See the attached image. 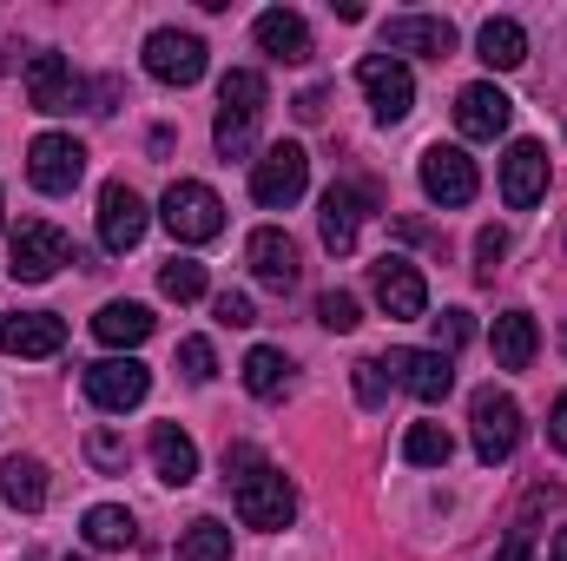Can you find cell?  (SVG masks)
I'll return each mask as SVG.
<instances>
[{"instance_id": "obj_1", "label": "cell", "mask_w": 567, "mask_h": 561, "mask_svg": "<svg viewBox=\"0 0 567 561\" xmlns=\"http://www.w3.org/2000/svg\"><path fill=\"white\" fill-rule=\"evenodd\" d=\"M258 120H265V73L258 67H231L218 80V126H212L218 152L225 159H245L258 145Z\"/></svg>"}, {"instance_id": "obj_2", "label": "cell", "mask_w": 567, "mask_h": 561, "mask_svg": "<svg viewBox=\"0 0 567 561\" xmlns=\"http://www.w3.org/2000/svg\"><path fill=\"white\" fill-rule=\"evenodd\" d=\"M158 218H165V232L178 245H212L225 232V198L212 185H198V178H172V192L158 198Z\"/></svg>"}, {"instance_id": "obj_3", "label": "cell", "mask_w": 567, "mask_h": 561, "mask_svg": "<svg viewBox=\"0 0 567 561\" xmlns=\"http://www.w3.org/2000/svg\"><path fill=\"white\" fill-rule=\"evenodd\" d=\"M231 502H238L245 529H290V516H297V489L271 462H251L245 476H231Z\"/></svg>"}, {"instance_id": "obj_4", "label": "cell", "mask_w": 567, "mask_h": 561, "mask_svg": "<svg viewBox=\"0 0 567 561\" xmlns=\"http://www.w3.org/2000/svg\"><path fill=\"white\" fill-rule=\"evenodd\" d=\"M60 265H80V252H73V238L53 225V218H20V232H13V258H7V272L20 284H47Z\"/></svg>"}, {"instance_id": "obj_5", "label": "cell", "mask_w": 567, "mask_h": 561, "mask_svg": "<svg viewBox=\"0 0 567 561\" xmlns=\"http://www.w3.org/2000/svg\"><path fill=\"white\" fill-rule=\"evenodd\" d=\"M468 429H475V456L495 469V462H508V456L522 449V404H515L508 390H475Z\"/></svg>"}, {"instance_id": "obj_6", "label": "cell", "mask_w": 567, "mask_h": 561, "mask_svg": "<svg viewBox=\"0 0 567 561\" xmlns=\"http://www.w3.org/2000/svg\"><path fill=\"white\" fill-rule=\"evenodd\" d=\"M86 404L93 410H106V417H126V410H140L145 390H152V370H145L140 357H100V364H86Z\"/></svg>"}, {"instance_id": "obj_7", "label": "cell", "mask_w": 567, "mask_h": 561, "mask_svg": "<svg viewBox=\"0 0 567 561\" xmlns=\"http://www.w3.org/2000/svg\"><path fill=\"white\" fill-rule=\"evenodd\" d=\"M303 185H310V152L303 145H271L258 165H251V198L265 205V212H290L297 198H303Z\"/></svg>"}, {"instance_id": "obj_8", "label": "cell", "mask_w": 567, "mask_h": 561, "mask_svg": "<svg viewBox=\"0 0 567 561\" xmlns=\"http://www.w3.org/2000/svg\"><path fill=\"white\" fill-rule=\"evenodd\" d=\"M27 178H33V192L66 198L86 178V145L73 140V133H40V140L27 145Z\"/></svg>"}, {"instance_id": "obj_9", "label": "cell", "mask_w": 567, "mask_h": 561, "mask_svg": "<svg viewBox=\"0 0 567 561\" xmlns=\"http://www.w3.org/2000/svg\"><path fill=\"white\" fill-rule=\"evenodd\" d=\"M357 86H363V100H370V113H377L383 126L410 120V106H416V80H410V67L390 60V53H363Z\"/></svg>"}, {"instance_id": "obj_10", "label": "cell", "mask_w": 567, "mask_h": 561, "mask_svg": "<svg viewBox=\"0 0 567 561\" xmlns=\"http://www.w3.org/2000/svg\"><path fill=\"white\" fill-rule=\"evenodd\" d=\"M145 73L158 86H198L205 80V40L185 33V27H158L145 40Z\"/></svg>"}, {"instance_id": "obj_11", "label": "cell", "mask_w": 567, "mask_h": 561, "mask_svg": "<svg viewBox=\"0 0 567 561\" xmlns=\"http://www.w3.org/2000/svg\"><path fill=\"white\" fill-rule=\"evenodd\" d=\"M423 192L442 205V212H462L475 192H482V172L462 145H429L423 152Z\"/></svg>"}, {"instance_id": "obj_12", "label": "cell", "mask_w": 567, "mask_h": 561, "mask_svg": "<svg viewBox=\"0 0 567 561\" xmlns=\"http://www.w3.org/2000/svg\"><path fill=\"white\" fill-rule=\"evenodd\" d=\"M383 370H390V384L410 390L416 404H442V397L455 390V364H449L442 350H390Z\"/></svg>"}, {"instance_id": "obj_13", "label": "cell", "mask_w": 567, "mask_h": 561, "mask_svg": "<svg viewBox=\"0 0 567 561\" xmlns=\"http://www.w3.org/2000/svg\"><path fill=\"white\" fill-rule=\"evenodd\" d=\"M508 120H515V100H508L495 80H475V86L455 93V133H462V140H502Z\"/></svg>"}, {"instance_id": "obj_14", "label": "cell", "mask_w": 567, "mask_h": 561, "mask_svg": "<svg viewBox=\"0 0 567 561\" xmlns=\"http://www.w3.org/2000/svg\"><path fill=\"white\" fill-rule=\"evenodd\" d=\"M370 290H377V304H383V317H423L429 310V284H423V265H410V258H377L370 265Z\"/></svg>"}, {"instance_id": "obj_15", "label": "cell", "mask_w": 567, "mask_h": 561, "mask_svg": "<svg viewBox=\"0 0 567 561\" xmlns=\"http://www.w3.org/2000/svg\"><path fill=\"white\" fill-rule=\"evenodd\" d=\"M383 53H416V60H449L455 53V27L435 20V13H396L383 20Z\"/></svg>"}, {"instance_id": "obj_16", "label": "cell", "mask_w": 567, "mask_h": 561, "mask_svg": "<svg viewBox=\"0 0 567 561\" xmlns=\"http://www.w3.org/2000/svg\"><path fill=\"white\" fill-rule=\"evenodd\" d=\"M542 192H548V145L542 140H515L508 145V159H502V198H508V212L542 205Z\"/></svg>"}, {"instance_id": "obj_17", "label": "cell", "mask_w": 567, "mask_h": 561, "mask_svg": "<svg viewBox=\"0 0 567 561\" xmlns=\"http://www.w3.org/2000/svg\"><path fill=\"white\" fill-rule=\"evenodd\" d=\"M27 100H33V113H73L86 100V86L60 53H33L27 60Z\"/></svg>"}, {"instance_id": "obj_18", "label": "cell", "mask_w": 567, "mask_h": 561, "mask_svg": "<svg viewBox=\"0 0 567 561\" xmlns=\"http://www.w3.org/2000/svg\"><path fill=\"white\" fill-rule=\"evenodd\" d=\"M145 225H152V218H145V198L126 178H113V185L100 192V245H106V252H133L145 238Z\"/></svg>"}, {"instance_id": "obj_19", "label": "cell", "mask_w": 567, "mask_h": 561, "mask_svg": "<svg viewBox=\"0 0 567 561\" xmlns=\"http://www.w3.org/2000/svg\"><path fill=\"white\" fill-rule=\"evenodd\" d=\"M363 218H370V192H357V185H330V192H323L317 225H323V245H330L337 258H350V252H357Z\"/></svg>"}, {"instance_id": "obj_20", "label": "cell", "mask_w": 567, "mask_h": 561, "mask_svg": "<svg viewBox=\"0 0 567 561\" xmlns=\"http://www.w3.org/2000/svg\"><path fill=\"white\" fill-rule=\"evenodd\" d=\"M66 344V317H53V310H13V317H0V350L7 357H53Z\"/></svg>"}, {"instance_id": "obj_21", "label": "cell", "mask_w": 567, "mask_h": 561, "mask_svg": "<svg viewBox=\"0 0 567 561\" xmlns=\"http://www.w3.org/2000/svg\"><path fill=\"white\" fill-rule=\"evenodd\" d=\"M245 258H251L258 284H271V290H297V278H303L297 245H290V232H278V225H258L251 245H245Z\"/></svg>"}, {"instance_id": "obj_22", "label": "cell", "mask_w": 567, "mask_h": 561, "mask_svg": "<svg viewBox=\"0 0 567 561\" xmlns=\"http://www.w3.org/2000/svg\"><path fill=\"white\" fill-rule=\"evenodd\" d=\"M258 47L284 60V67H303L310 60V27H303V13H290V7H271V13H258Z\"/></svg>"}, {"instance_id": "obj_23", "label": "cell", "mask_w": 567, "mask_h": 561, "mask_svg": "<svg viewBox=\"0 0 567 561\" xmlns=\"http://www.w3.org/2000/svg\"><path fill=\"white\" fill-rule=\"evenodd\" d=\"M488 350H495V364H502V370H528V364H535V350H542L535 317H528V310H502V317H495V330H488Z\"/></svg>"}, {"instance_id": "obj_24", "label": "cell", "mask_w": 567, "mask_h": 561, "mask_svg": "<svg viewBox=\"0 0 567 561\" xmlns=\"http://www.w3.org/2000/svg\"><path fill=\"white\" fill-rule=\"evenodd\" d=\"M152 469H158V482H172V489L198 482V442H192L178 422H158V429H152Z\"/></svg>"}, {"instance_id": "obj_25", "label": "cell", "mask_w": 567, "mask_h": 561, "mask_svg": "<svg viewBox=\"0 0 567 561\" xmlns=\"http://www.w3.org/2000/svg\"><path fill=\"white\" fill-rule=\"evenodd\" d=\"M475 53H482L488 73H515V67L528 60V33H522V20H482Z\"/></svg>"}, {"instance_id": "obj_26", "label": "cell", "mask_w": 567, "mask_h": 561, "mask_svg": "<svg viewBox=\"0 0 567 561\" xmlns=\"http://www.w3.org/2000/svg\"><path fill=\"white\" fill-rule=\"evenodd\" d=\"M93 337H100L106 350H140L145 337H152V310H145V304H100Z\"/></svg>"}, {"instance_id": "obj_27", "label": "cell", "mask_w": 567, "mask_h": 561, "mask_svg": "<svg viewBox=\"0 0 567 561\" xmlns=\"http://www.w3.org/2000/svg\"><path fill=\"white\" fill-rule=\"evenodd\" d=\"M0 496H7L13 509H27V516L47 509V469H40L33 456H7V462H0Z\"/></svg>"}, {"instance_id": "obj_28", "label": "cell", "mask_w": 567, "mask_h": 561, "mask_svg": "<svg viewBox=\"0 0 567 561\" xmlns=\"http://www.w3.org/2000/svg\"><path fill=\"white\" fill-rule=\"evenodd\" d=\"M80 536H86V549H100V555H113V549H133V516L120 509V502H100V509H86L80 516Z\"/></svg>"}, {"instance_id": "obj_29", "label": "cell", "mask_w": 567, "mask_h": 561, "mask_svg": "<svg viewBox=\"0 0 567 561\" xmlns=\"http://www.w3.org/2000/svg\"><path fill=\"white\" fill-rule=\"evenodd\" d=\"M245 390H251V397H265V404H278L284 390H290V357L271 350V344H258V350L245 357Z\"/></svg>"}, {"instance_id": "obj_30", "label": "cell", "mask_w": 567, "mask_h": 561, "mask_svg": "<svg viewBox=\"0 0 567 561\" xmlns=\"http://www.w3.org/2000/svg\"><path fill=\"white\" fill-rule=\"evenodd\" d=\"M178 561H231V529L218 516H198L185 536H178Z\"/></svg>"}, {"instance_id": "obj_31", "label": "cell", "mask_w": 567, "mask_h": 561, "mask_svg": "<svg viewBox=\"0 0 567 561\" xmlns=\"http://www.w3.org/2000/svg\"><path fill=\"white\" fill-rule=\"evenodd\" d=\"M455 456V436L442 429V422H416L410 436H403V462H416V469H442Z\"/></svg>"}, {"instance_id": "obj_32", "label": "cell", "mask_w": 567, "mask_h": 561, "mask_svg": "<svg viewBox=\"0 0 567 561\" xmlns=\"http://www.w3.org/2000/svg\"><path fill=\"white\" fill-rule=\"evenodd\" d=\"M158 290H165L172 304H192V297H205V265H198V258H172V265L158 272Z\"/></svg>"}, {"instance_id": "obj_33", "label": "cell", "mask_w": 567, "mask_h": 561, "mask_svg": "<svg viewBox=\"0 0 567 561\" xmlns=\"http://www.w3.org/2000/svg\"><path fill=\"white\" fill-rule=\"evenodd\" d=\"M350 384H357V404H363V410H383V404H390V390H396V384H390V370H383V357H363V364L350 370Z\"/></svg>"}, {"instance_id": "obj_34", "label": "cell", "mask_w": 567, "mask_h": 561, "mask_svg": "<svg viewBox=\"0 0 567 561\" xmlns=\"http://www.w3.org/2000/svg\"><path fill=\"white\" fill-rule=\"evenodd\" d=\"M86 462H93L100 476H126L133 449H126V436H113V429H93V436H86Z\"/></svg>"}, {"instance_id": "obj_35", "label": "cell", "mask_w": 567, "mask_h": 561, "mask_svg": "<svg viewBox=\"0 0 567 561\" xmlns=\"http://www.w3.org/2000/svg\"><path fill=\"white\" fill-rule=\"evenodd\" d=\"M178 370H185V384H212V377H218L212 337H185V344H178Z\"/></svg>"}, {"instance_id": "obj_36", "label": "cell", "mask_w": 567, "mask_h": 561, "mask_svg": "<svg viewBox=\"0 0 567 561\" xmlns=\"http://www.w3.org/2000/svg\"><path fill=\"white\" fill-rule=\"evenodd\" d=\"M317 324L337 330V337L357 330V324H363V317H357V297H350V290H323V297H317Z\"/></svg>"}, {"instance_id": "obj_37", "label": "cell", "mask_w": 567, "mask_h": 561, "mask_svg": "<svg viewBox=\"0 0 567 561\" xmlns=\"http://www.w3.org/2000/svg\"><path fill=\"white\" fill-rule=\"evenodd\" d=\"M212 317H218L225 330H251V324H258V304H251L245 290H218V297H212Z\"/></svg>"}, {"instance_id": "obj_38", "label": "cell", "mask_w": 567, "mask_h": 561, "mask_svg": "<svg viewBox=\"0 0 567 561\" xmlns=\"http://www.w3.org/2000/svg\"><path fill=\"white\" fill-rule=\"evenodd\" d=\"M502 258H508V232H502V225H482V232H475V278H495Z\"/></svg>"}, {"instance_id": "obj_39", "label": "cell", "mask_w": 567, "mask_h": 561, "mask_svg": "<svg viewBox=\"0 0 567 561\" xmlns=\"http://www.w3.org/2000/svg\"><path fill=\"white\" fill-rule=\"evenodd\" d=\"M429 324H435V350H442V357H455V350H462V344L475 337L468 310H442V317H429Z\"/></svg>"}, {"instance_id": "obj_40", "label": "cell", "mask_w": 567, "mask_h": 561, "mask_svg": "<svg viewBox=\"0 0 567 561\" xmlns=\"http://www.w3.org/2000/svg\"><path fill=\"white\" fill-rule=\"evenodd\" d=\"M495 561H542L535 555V536H528V529H508V542L495 549Z\"/></svg>"}, {"instance_id": "obj_41", "label": "cell", "mask_w": 567, "mask_h": 561, "mask_svg": "<svg viewBox=\"0 0 567 561\" xmlns=\"http://www.w3.org/2000/svg\"><path fill=\"white\" fill-rule=\"evenodd\" d=\"M323 100H330V93H323V86H310V93H297V100H290V113H297V120H323Z\"/></svg>"}, {"instance_id": "obj_42", "label": "cell", "mask_w": 567, "mask_h": 561, "mask_svg": "<svg viewBox=\"0 0 567 561\" xmlns=\"http://www.w3.org/2000/svg\"><path fill=\"white\" fill-rule=\"evenodd\" d=\"M86 100H93V113H113V106H120V80H100Z\"/></svg>"}, {"instance_id": "obj_43", "label": "cell", "mask_w": 567, "mask_h": 561, "mask_svg": "<svg viewBox=\"0 0 567 561\" xmlns=\"http://www.w3.org/2000/svg\"><path fill=\"white\" fill-rule=\"evenodd\" d=\"M548 442H555V449H567V397L555 404V417H548Z\"/></svg>"}, {"instance_id": "obj_44", "label": "cell", "mask_w": 567, "mask_h": 561, "mask_svg": "<svg viewBox=\"0 0 567 561\" xmlns=\"http://www.w3.org/2000/svg\"><path fill=\"white\" fill-rule=\"evenodd\" d=\"M548 561H567V522L555 529V542H548Z\"/></svg>"}, {"instance_id": "obj_45", "label": "cell", "mask_w": 567, "mask_h": 561, "mask_svg": "<svg viewBox=\"0 0 567 561\" xmlns=\"http://www.w3.org/2000/svg\"><path fill=\"white\" fill-rule=\"evenodd\" d=\"M0 73H7V47H0Z\"/></svg>"}, {"instance_id": "obj_46", "label": "cell", "mask_w": 567, "mask_h": 561, "mask_svg": "<svg viewBox=\"0 0 567 561\" xmlns=\"http://www.w3.org/2000/svg\"><path fill=\"white\" fill-rule=\"evenodd\" d=\"M0 225H7V205H0Z\"/></svg>"}, {"instance_id": "obj_47", "label": "cell", "mask_w": 567, "mask_h": 561, "mask_svg": "<svg viewBox=\"0 0 567 561\" xmlns=\"http://www.w3.org/2000/svg\"><path fill=\"white\" fill-rule=\"evenodd\" d=\"M66 561H86V555H66Z\"/></svg>"}, {"instance_id": "obj_48", "label": "cell", "mask_w": 567, "mask_h": 561, "mask_svg": "<svg viewBox=\"0 0 567 561\" xmlns=\"http://www.w3.org/2000/svg\"><path fill=\"white\" fill-rule=\"evenodd\" d=\"M561 344H567V330H561Z\"/></svg>"}]
</instances>
